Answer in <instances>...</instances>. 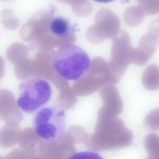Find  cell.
Here are the masks:
<instances>
[{
  "mask_svg": "<svg viewBox=\"0 0 159 159\" xmlns=\"http://www.w3.org/2000/svg\"><path fill=\"white\" fill-rule=\"evenodd\" d=\"M120 19L116 14L109 9H101L96 15L95 42L101 43L114 37L120 32Z\"/></svg>",
  "mask_w": 159,
  "mask_h": 159,
  "instance_id": "8992f818",
  "label": "cell"
},
{
  "mask_svg": "<svg viewBox=\"0 0 159 159\" xmlns=\"http://www.w3.org/2000/svg\"><path fill=\"white\" fill-rule=\"evenodd\" d=\"M33 125L34 132L39 137L49 141L57 140L65 132V112L55 107H45L34 115Z\"/></svg>",
  "mask_w": 159,
  "mask_h": 159,
  "instance_id": "277c9868",
  "label": "cell"
},
{
  "mask_svg": "<svg viewBox=\"0 0 159 159\" xmlns=\"http://www.w3.org/2000/svg\"><path fill=\"white\" fill-rule=\"evenodd\" d=\"M27 50L23 44L16 43L9 46L6 51V55L9 61L15 65L25 60Z\"/></svg>",
  "mask_w": 159,
  "mask_h": 159,
  "instance_id": "7c38bea8",
  "label": "cell"
},
{
  "mask_svg": "<svg viewBox=\"0 0 159 159\" xmlns=\"http://www.w3.org/2000/svg\"><path fill=\"white\" fill-rule=\"evenodd\" d=\"M19 125H6L0 129V147L7 148L18 142L21 132Z\"/></svg>",
  "mask_w": 159,
  "mask_h": 159,
  "instance_id": "30bf717a",
  "label": "cell"
},
{
  "mask_svg": "<svg viewBox=\"0 0 159 159\" xmlns=\"http://www.w3.org/2000/svg\"><path fill=\"white\" fill-rule=\"evenodd\" d=\"M20 96L18 106L24 111L32 113L44 107L50 101L52 90L49 83L44 79L30 78L19 86Z\"/></svg>",
  "mask_w": 159,
  "mask_h": 159,
  "instance_id": "3957f363",
  "label": "cell"
},
{
  "mask_svg": "<svg viewBox=\"0 0 159 159\" xmlns=\"http://www.w3.org/2000/svg\"><path fill=\"white\" fill-rule=\"evenodd\" d=\"M144 125L147 129L150 131L158 130V109L154 110L147 115L144 120Z\"/></svg>",
  "mask_w": 159,
  "mask_h": 159,
  "instance_id": "e0dca14e",
  "label": "cell"
},
{
  "mask_svg": "<svg viewBox=\"0 0 159 159\" xmlns=\"http://www.w3.org/2000/svg\"><path fill=\"white\" fill-rule=\"evenodd\" d=\"M146 159H159V157L149 156V157Z\"/></svg>",
  "mask_w": 159,
  "mask_h": 159,
  "instance_id": "7402d4cb",
  "label": "cell"
},
{
  "mask_svg": "<svg viewBox=\"0 0 159 159\" xmlns=\"http://www.w3.org/2000/svg\"><path fill=\"white\" fill-rule=\"evenodd\" d=\"M142 82L147 89L154 91L159 89V68L157 65L151 64L145 70L142 76Z\"/></svg>",
  "mask_w": 159,
  "mask_h": 159,
  "instance_id": "8fae6325",
  "label": "cell"
},
{
  "mask_svg": "<svg viewBox=\"0 0 159 159\" xmlns=\"http://www.w3.org/2000/svg\"><path fill=\"white\" fill-rule=\"evenodd\" d=\"M159 136L155 133H151L145 137L144 147L149 156L159 157Z\"/></svg>",
  "mask_w": 159,
  "mask_h": 159,
  "instance_id": "9a60e30c",
  "label": "cell"
},
{
  "mask_svg": "<svg viewBox=\"0 0 159 159\" xmlns=\"http://www.w3.org/2000/svg\"><path fill=\"white\" fill-rule=\"evenodd\" d=\"M145 13L138 5V6H130L125 10L124 18L125 23L131 26H135L140 24L144 16Z\"/></svg>",
  "mask_w": 159,
  "mask_h": 159,
  "instance_id": "4fadbf2b",
  "label": "cell"
},
{
  "mask_svg": "<svg viewBox=\"0 0 159 159\" xmlns=\"http://www.w3.org/2000/svg\"><path fill=\"white\" fill-rule=\"evenodd\" d=\"M102 104L99 112L113 117H118L122 112L123 103L117 89L114 85L107 84L100 89Z\"/></svg>",
  "mask_w": 159,
  "mask_h": 159,
  "instance_id": "ba28073f",
  "label": "cell"
},
{
  "mask_svg": "<svg viewBox=\"0 0 159 159\" xmlns=\"http://www.w3.org/2000/svg\"><path fill=\"white\" fill-rule=\"evenodd\" d=\"M0 159H4V158L0 156Z\"/></svg>",
  "mask_w": 159,
  "mask_h": 159,
  "instance_id": "603a6c76",
  "label": "cell"
},
{
  "mask_svg": "<svg viewBox=\"0 0 159 159\" xmlns=\"http://www.w3.org/2000/svg\"><path fill=\"white\" fill-rule=\"evenodd\" d=\"M4 159H31L29 152L21 148L14 149L6 156Z\"/></svg>",
  "mask_w": 159,
  "mask_h": 159,
  "instance_id": "d6986e66",
  "label": "cell"
},
{
  "mask_svg": "<svg viewBox=\"0 0 159 159\" xmlns=\"http://www.w3.org/2000/svg\"><path fill=\"white\" fill-rule=\"evenodd\" d=\"M1 18L2 24L7 29L14 30L19 25V20L11 10L5 9L2 10L1 12Z\"/></svg>",
  "mask_w": 159,
  "mask_h": 159,
  "instance_id": "2e32d148",
  "label": "cell"
},
{
  "mask_svg": "<svg viewBox=\"0 0 159 159\" xmlns=\"http://www.w3.org/2000/svg\"><path fill=\"white\" fill-rule=\"evenodd\" d=\"M5 72L4 61L3 58L0 56V80L4 76Z\"/></svg>",
  "mask_w": 159,
  "mask_h": 159,
  "instance_id": "44dd1931",
  "label": "cell"
},
{
  "mask_svg": "<svg viewBox=\"0 0 159 159\" xmlns=\"http://www.w3.org/2000/svg\"><path fill=\"white\" fill-rule=\"evenodd\" d=\"M53 64L56 72L62 78L75 81L89 71L91 62L88 54L82 48L69 44L60 47L56 51Z\"/></svg>",
  "mask_w": 159,
  "mask_h": 159,
  "instance_id": "7a4b0ae2",
  "label": "cell"
},
{
  "mask_svg": "<svg viewBox=\"0 0 159 159\" xmlns=\"http://www.w3.org/2000/svg\"><path fill=\"white\" fill-rule=\"evenodd\" d=\"M50 29L52 33L58 37L63 36L66 34L70 29V23L66 18L58 16L52 20Z\"/></svg>",
  "mask_w": 159,
  "mask_h": 159,
  "instance_id": "5bb4252c",
  "label": "cell"
},
{
  "mask_svg": "<svg viewBox=\"0 0 159 159\" xmlns=\"http://www.w3.org/2000/svg\"><path fill=\"white\" fill-rule=\"evenodd\" d=\"M148 1H139L138 2L139 5L141 7L144 11L145 14L154 15L158 12V2H152Z\"/></svg>",
  "mask_w": 159,
  "mask_h": 159,
  "instance_id": "ac0fdd59",
  "label": "cell"
},
{
  "mask_svg": "<svg viewBox=\"0 0 159 159\" xmlns=\"http://www.w3.org/2000/svg\"><path fill=\"white\" fill-rule=\"evenodd\" d=\"M149 30V32L142 36L138 46L134 48L132 63L137 65H145L157 47L158 30L151 25Z\"/></svg>",
  "mask_w": 159,
  "mask_h": 159,
  "instance_id": "52a82bcc",
  "label": "cell"
},
{
  "mask_svg": "<svg viewBox=\"0 0 159 159\" xmlns=\"http://www.w3.org/2000/svg\"><path fill=\"white\" fill-rule=\"evenodd\" d=\"M112 42L110 58L107 62L111 76V84L120 80L129 65L132 63L134 49L130 37L125 30L111 39Z\"/></svg>",
  "mask_w": 159,
  "mask_h": 159,
  "instance_id": "5b68a950",
  "label": "cell"
},
{
  "mask_svg": "<svg viewBox=\"0 0 159 159\" xmlns=\"http://www.w3.org/2000/svg\"><path fill=\"white\" fill-rule=\"evenodd\" d=\"M68 159H104L99 154L93 151H86L75 153Z\"/></svg>",
  "mask_w": 159,
  "mask_h": 159,
  "instance_id": "ffe728a7",
  "label": "cell"
},
{
  "mask_svg": "<svg viewBox=\"0 0 159 159\" xmlns=\"http://www.w3.org/2000/svg\"><path fill=\"white\" fill-rule=\"evenodd\" d=\"M0 117L11 125H18L22 119L13 93L6 89L0 90Z\"/></svg>",
  "mask_w": 159,
  "mask_h": 159,
  "instance_id": "9c48e42d",
  "label": "cell"
},
{
  "mask_svg": "<svg viewBox=\"0 0 159 159\" xmlns=\"http://www.w3.org/2000/svg\"><path fill=\"white\" fill-rule=\"evenodd\" d=\"M133 139L132 132L125 127L121 119L98 118L89 145L93 152H101L127 147Z\"/></svg>",
  "mask_w": 159,
  "mask_h": 159,
  "instance_id": "6da1fadb",
  "label": "cell"
}]
</instances>
